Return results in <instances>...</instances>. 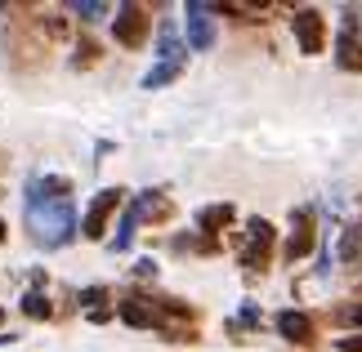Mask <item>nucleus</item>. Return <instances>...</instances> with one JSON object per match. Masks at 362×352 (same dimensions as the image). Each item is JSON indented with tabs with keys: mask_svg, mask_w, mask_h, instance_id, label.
I'll use <instances>...</instances> for the list:
<instances>
[{
	"mask_svg": "<svg viewBox=\"0 0 362 352\" xmlns=\"http://www.w3.org/2000/svg\"><path fill=\"white\" fill-rule=\"evenodd\" d=\"M23 214H27V232H32L36 245H45V250L72 245V236H76L72 178H63V174H36L23 188Z\"/></svg>",
	"mask_w": 362,
	"mask_h": 352,
	"instance_id": "nucleus-1",
	"label": "nucleus"
},
{
	"mask_svg": "<svg viewBox=\"0 0 362 352\" xmlns=\"http://www.w3.org/2000/svg\"><path fill=\"white\" fill-rule=\"evenodd\" d=\"M336 321H340V326H358V330H362V299L340 303V308H336Z\"/></svg>",
	"mask_w": 362,
	"mask_h": 352,
	"instance_id": "nucleus-20",
	"label": "nucleus"
},
{
	"mask_svg": "<svg viewBox=\"0 0 362 352\" xmlns=\"http://www.w3.org/2000/svg\"><path fill=\"white\" fill-rule=\"evenodd\" d=\"M170 245L179 255H219V241L215 236H202V232H184V236H175Z\"/></svg>",
	"mask_w": 362,
	"mask_h": 352,
	"instance_id": "nucleus-14",
	"label": "nucleus"
},
{
	"mask_svg": "<svg viewBox=\"0 0 362 352\" xmlns=\"http://www.w3.org/2000/svg\"><path fill=\"white\" fill-rule=\"evenodd\" d=\"M340 352H362V334H344V339H336Z\"/></svg>",
	"mask_w": 362,
	"mask_h": 352,
	"instance_id": "nucleus-23",
	"label": "nucleus"
},
{
	"mask_svg": "<svg viewBox=\"0 0 362 352\" xmlns=\"http://www.w3.org/2000/svg\"><path fill=\"white\" fill-rule=\"evenodd\" d=\"M273 330L282 334L286 344H300V348L317 344V321L309 312H300V308H282V312L273 317Z\"/></svg>",
	"mask_w": 362,
	"mask_h": 352,
	"instance_id": "nucleus-9",
	"label": "nucleus"
},
{
	"mask_svg": "<svg viewBox=\"0 0 362 352\" xmlns=\"http://www.w3.org/2000/svg\"><path fill=\"white\" fill-rule=\"evenodd\" d=\"M23 317H32V321H49V317H54V303H49L40 290H27V294H23Z\"/></svg>",
	"mask_w": 362,
	"mask_h": 352,
	"instance_id": "nucleus-16",
	"label": "nucleus"
},
{
	"mask_svg": "<svg viewBox=\"0 0 362 352\" xmlns=\"http://www.w3.org/2000/svg\"><path fill=\"white\" fill-rule=\"evenodd\" d=\"M134 277L139 281H157V263H152V259H139L134 263Z\"/></svg>",
	"mask_w": 362,
	"mask_h": 352,
	"instance_id": "nucleus-22",
	"label": "nucleus"
},
{
	"mask_svg": "<svg viewBox=\"0 0 362 352\" xmlns=\"http://www.w3.org/2000/svg\"><path fill=\"white\" fill-rule=\"evenodd\" d=\"M313 245H317V214H313V205H296L291 210V236L282 245V259L300 263L313 255Z\"/></svg>",
	"mask_w": 362,
	"mask_h": 352,
	"instance_id": "nucleus-5",
	"label": "nucleus"
},
{
	"mask_svg": "<svg viewBox=\"0 0 362 352\" xmlns=\"http://www.w3.org/2000/svg\"><path fill=\"white\" fill-rule=\"evenodd\" d=\"M0 241H9V228H5V219H0Z\"/></svg>",
	"mask_w": 362,
	"mask_h": 352,
	"instance_id": "nucleus-25",
	"label": "nucleus"
},
{
	"mask_svg": "<svg viewBox=\"0 0 362 352\" xmlns=\"http://www.w3.org/2000/svg\"><path fill=\"white\" fill-rule=\"evenodd\" d=\"M134 232H139V219H134V210L125 205V214H121V228H117V236H112V250H130Z\"/></svg>",
	"mask_w": 362,
	"mask_h": 352,
	"instance_id": "nucleus-17",
	"label": "nucleus"
},
{
	"mask_svg": "<svg viewBox=\"0 0 362 352\" xmlns=\"http://www.w3.org/2000/svg\"><path fill=\"white\" fill-rule=\"evenodd\" d=\"M103 299H107V286H90V290H81V308H86V312H94V308H107Z\"/></svg>",
	"mask_w": 362,
	"mask_h": 352,
	"instance_id": "nucleus-21",
	"label": "nucleus"
},
{
	"mask_svg": "<svg viewBox=\"0 0 362 352\" xmlns=\"http://www.w3.org/2000/svg\"><path fill=\"white\" fill-rule=\"evenodd\" d=\"M152 32V9L148 5H117V18H112V40L121 49H144V40Z\"/></svg>",
	"mask_w": 362,
	"mask_h": 352,
	"instance_id": "nucleus-4",
	"label": "nucleus"
},
{
	"mask_svg": "<svg viewBox=\"0 0 362 352\" xmlns=\"http://www.w3.org/2000/svg\"><path fill=\"white\" fill-rule=\"evenodd\" d=\"M336 67L340 72H362V36H358V9H344V27L336 36Z\"/></svg>",
	"mask_w": 362,
	"mask_h": 352,
	"instance_id": "nucleus-8",
	"label": "nucleus"
},
{
	"mask_svg": "<svg viewBox=\"0 0 362 352\" xmlns=\"http://www.w3.org/2000/svg\"><path fill=\"white\" fill-rule=\"evenodd\" d=\"M90 321H99V326H103V321H112V308H94Z\"/></svg>",
	"mask_w": 362,
	"mask_h": 352,
	"instance_id": "nucleus-24",
	"label": "nucleus"
},
{
	"mask_svg": "<svg viewBox=\"0 0 362 352\" xmlns=\"http://www.w3.org/2000/svg\"><path fill=\"white\" fill-rule=\"evenodd\" d=\"M130 210H134L139 228H144V223H170V219H175V201H170V192H165V188L139 192L134 201H130Z\"/></svg>",
	"mask_w": 362,
	"mask_h": 352,
	"instance_id": "nucleus-10",
	"label": "nucleus"
},
{
	"mask_svg": "<svg viewBox=\"0 0 362 352\" xmlns=\"http://www.w3.org/2000/svg\"><path fill=\"white\" fill-rule=\"evenodd\" d=\"M112 312L125 321V326H134V330H157L161 339H179V344L202 339V334H197V308L184 303V299H175V294L130 290Z\"/></svg>",
	"mask_w": 362,
	"mask_h": 352,
	"instance_id": "nucleus-2",
	"label": "nucleus"
},
{
	"mask_svg": "<svg viewBox=\"0 0 362 352\" xmlns=\"http://www.w3.org/2000/svg\"><path fill=\"white\" fill-rule=\"evenodd\" d=\"M273 250H277V228L269 219H250L246 232H242V245H238V263L246 267L250 277H264L273 267Z\"/></svg>",
	"mask_w": 362,
	"mask_h": 352,
	"instance_id": "nucleus-3",
	"label": "nucleus"
},
{
	"mask_svg": "<svg viewBox=\"0 0 362 352\" xmlns=\"http://www.w3.org/2000/svg\"><path fill=\"white\" fill-rule=\"evenodd\" d=\"M336 255H340V267H344V272H362V214L344 223Z\"/></svg>",
	"mask_w": 362,
	"mask_h": 352,
	"instance_id": "nucleus-12",
	"label": "nucleus"
},
{
	"mask_svg": "<svg viewBox=\"0 0 362 352\" xmlns=\"http://www.w3.org/2000/svg\"><path fill=\"white\" fill-rule=\"evenodd\" d=\"M233 219H238V210H233L228 201H219V205H202L192 223H197V232H202V236H215V241H219V232H228V228H233Z\"/></svg>",
	"mask_w": 362,
	"mask_h": 352,
	"instance_id": "nucleus-13",
	"label": "nucleus"
},
{
	"mask_svg": "<svg viewBox=\"0 0 362 352\" xmlns=\"http://www.w3.org/2000/svg\"><path fill=\"white\" fill-rule=\"evenodd\" d=\"M99 40H90V36H81V45H76V54H72V67H94L99 63Z\"/></svg>",
	"mask_w": 362,
	"mask_h": 352,
	"instance_id": "nucleus-18",
	"label": "nucleus"
},
{
	"mask_svg": "<svg viewBox=\"0 0 362 352\" xmlns=\"http://www.w3.org/2000/svg\"><path fill=\"white\" fill-rule=\"evenodd\" d=\"M121 205H125V188H103V192L90 201L86 219L76 223L81 236H86V241H103V236H107V223H112V214H117Z\"/></svg>",
	"mask_w": 362,
	"mask_h": 352,
	"instance_id": "nucleus-6",
	"label": "nucleus"
},
{
	"mask_svg": "<svg viewBox=\"0 0 362 352\" xmlns=\"http://www.w3.org/2000/svg\"><path fill=\"white\" fill-rule=\"evenodd\" d=\"M0 321H5V308H0Z\"/></svg>",
	"mask_w": 362,
	"mask_h": 352,
	"instance_id": "nucleus-26",
	"label": "nucleus"
},
{
	"mask_svg": "<svg viewBox=\"0 0 362 352\" xmlns=\"http://www.w3.org/2000/svg\"><path fill=\"white\" fill-rule=\"evenodd\" d=\"M184 63H188V59L157 63V67H152V72L144 76V90H161V85H170V80H179V76H184Z\"/></svg>",
	"mask_w": 362,
	"mask_h": 352,
	"instance_id": "nucleus-15",
	"label": "nucleus"
},
{
	"mask_svg": "<svg viewBox=\"0 0 362 352\" xmlns=\"http://www.w3.org/2000/svg\"><path fill=\"white\" fill-rule=\"evenodd\" d=\"M291 32H296V45L300 54H322L327 49V18H322V9H313V5H304L291 13Z\"/></svg>",
	"mask_w": 362,
	"mask_h": 352,
	"instance_id": "nucleus-7",
	"label": "nucleus"
},
{
	"mask_svg": "<svg viewBox=\"0 0 362 352\" xmlns=\"http://www.w3.org/2000/svg\"><path fill=\"white\" fill-rule=\"evenodd\" d=\"M67 13H76L81 23H99L103 13H112L107 5H94V0H76V5H67Z\"/></svg>",
	"mask_w": 362,
	"mask_h": 352,
	"instance_id": "nucleus-19",
	"label": "nucleus"
},
{
	"mask_svg": "<svg viewBox=\"0 0 362 352\" xmlns=\"http://www.w3.org/2000/svg\"><path fill=\"white\" fill-rule=\"evenodd\" d=\"M184 23H188V49H211L215 45V13L202 0L184 5Z\"/></svg>",
	"mask_w": 362,
	"mask_h": 352,
	"instance_id": "nucleus-11",
	"label": "nucleus"
}]
</instances>
